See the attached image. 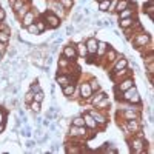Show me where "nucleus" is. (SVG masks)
I'll return each instance as SVG.
<instances>
[{
  "mask_svg": "<svg viewBox=\"0 0 154 154\" xmlns=\"http://www.w3.org/2000/svg\"><path fill=\"white\" fill-rule=\"evenodd\" d=\"M59 2L62 3V6L65 8V9H71L72 6H74V3H75V0H59Z\"/></svg>",
  "mask_w": 154,
  "mask_h": 154,
  "instance_id": "34",
  "label": "nucleus"
},
{
  "mask_svg": "<svg viewBox=\"0 0 154 154\" xmlns=\"http://www.w3.org/2000/svg\"><path fill=\"white\" fill-rule=\"evenodd\" d=\"M80 79V75H75V74H59L56 75V83L62 88L65 86L66 83H71V82H77Z\"/></svg>",
  "mask_w": 154,
  "mask_h": 154,
  "instance_id": "11",
  "label": "nucleus"
},
{
  "mask_svg": "<svg viewBox=\"0 0 154 154\" xmlns=\"http://www.w3.org/2000/svg\"><path fill=\"white\" fill-rule=\"evenodd\" d=\"M119 100H125V102H128V103H131V105H143V100H142V97H140L139 89H137L136 85H133L131 88H128L126 91L120 93Z\"/></svg>",
  "mask_w": 154,
  "mask_h": 154,
  "instance_id": "3",
  "label": "nucleus"
},
{
  "mask_svg": "<svg viewBox=\"0 0 154 154\" xmlns=\"http://www.w3.org/2000/svg\"><path fill=\"white\" fill-rule=\"evenodd\" d=\"M82 14L85 17H89L91 16V8H88V6H83V11H82Z\"/></svg>",
  "mask_w": 154,
  "mask_h": 154,
  "instance_id": "44",
  "label": "nucleus"
},
{
  "mask_svg": "<svg viewBox=\"0 0 154 154\" xmlns=\"http://www.w3.org/2000/svg\"><path fill=\"white\" fill-rule=\"evenodd\" d=\"M88 83H89V86H91L93 93H94V91H97V89H100V88H102V86H100V83H99V80L96 79L94 75H91V77H89V79H88Z\"/></svg>",
  "mask_w": 154,
  "mask_h": 154,
  "instance_id": "29",
  "label": "nucleus"
},
{
  "mask_svg": "<svg viewBox=\"0 0 154 154\" xmlns=\"http://www.w3.org/2000/svg\"><path fill=\"white\" fill-rule=\"evenodd\" d=\"M130 42H131V45H133L136 49H139V48L145 46L146 43L152 42V38H151V34H149V32H146L145 29H142V31L134 32L133 37L130 38Z\"/></svg>",
  "mask_w": 154,
  "mask_h": 154,
  "instance_id": "5",
  "label": "nucleus"
},
{
  "mask_svg": "<svg viewBox=\"0 0 154 154\" xmlns=\"http://www.w3.org/2000/svg\"><path fill=\"white\" fill-rule=\"evenodd\" d=\"M6 53H8V56H9V59H14L16 56H17V49H16V46H8V51H6Z\"/></svg>",
  "mask_w": 154,
  "mask_h": 154,
  "instance_id": "41",
  "label": "nucleus"
},
{
  "mask_svg": "<svg viewBox=\"0 0 154 154\" xmlns=\"http://www.w3.org/2000/svg\"><path fill=\"white\" fill-rule=\"evenodd\" d=\"M31 8H32V3H31V0H28V2L25 3V5H23V6H22V8L19 9V11H16V12H14L16 19H17V20H20V19H22V17H23L25 14H26V12H28V11H29Z\"/></svg>",
  "mask_w": 154,
  "mask_h": 154,
  "instance_id": "17",
  "label": "nucleus"
},
{
  "mask_svg": "<svg viewBox=\"0 0 154 154\" xmlns=\"http://www.w3.org/2000/svg\"><path fill=\"white\" fill-rule=\"evenodd\" d=\"M75 85H77V82H71V83H66L65 86H62V94L66 99H69L74 93V89H75Z\"/></svg>",
  "mask_w": 154,
  "mask_h": 154,
  "instance_id": "19",
  "label": "nucleus"
},
{
  "mask_svg": "<svg viewBox=\"0 0 154 154\" xmlns=\"http://www.w3.org/2000/svg\"><path fill=\"white\" fill-rule=\"evenodd\" d=\"M94 25H96L97 28H103V20H100V19H96Z\"/></svg>",
  "mask_w": 154,
  "mask_h": 154,
  "instance_id": "46",
  "label": "nucleus"
},
{
  "mask_svg": "<svg viewBox=\"0 0 154 154\" xmlns=\"http://www.w3.org/2000/svg\"><path fill=\"white\" fill-rule=\"evenodd\" d=\"M96 109H100V111H109V108H111V102H109V99H108V96H105L103 99H102L99 103L94 106Z\"/></svg>",
  "mask_w": 154,
  "mask_h": 154,
  "instance_id": "20",
  "label": "nucleus"
},
{
  "mask_svg": "<svg viewBox=\"0 0 154 154\" xmlns=\"http://www.w3.org/2000/svg\"><path fill=\"white\" fill-rule=\"evenodd\" d=\"M143 66H145V72L154 74V62H148V63H143Z\"/></svg>",
  "mask_w": 154,
  "mask_h": 154,
  "instance_id": "40",
  "label": "nucleus"
},
{
  "mask_svg": "<svg viewBox=\"0 0 154 154\" xmlns=\"http://www.w3.org/2000/svg\"><path fill=\"white\" fill-rule=\"evenodd\" d=\"M34 100L35 102H42L45 100V93H43V89H40V91H37V93H34Z\"/></svg>",
  "mask_w": 154,
  "mask_h": 154,
  "instance_id": "37",
  "label": "nucleus"
},
{
  "mask_svg": "<svg viewBox=\"0 0 154 154\" xmlns=\"http://www.w3.org/2000/svg\"><path fill=\"white\" fill-rule=\"evenodd\" d=\"M6 51H8V43L0 42V53H2V54L5 56V54H6Z\"/></svg>",
  "mask_w": 154,
  "mask_h": 154,
  "instance_id": "43",
  "label": "nucleus"
},
{
  "mask_svg": "<svg viewBox=\"0 0 154 154\" xmlns=\"http://www.w3.org/2000/svg\"><path fill=\"white\" fill-rule=\"evenodd\" d=\"M85 45H86V51H88V56H96V51H97V42L99 38L96 35H89L85 38Z\"/></svg>",
  "mask_w": 154,
  "mask_h": 154,
  "instance_id": "13",
  "label": "nucleus"
},
{
  "mask_svg": "<svg viewBox=\"0 0 154 154\" xmlns=\"http://www.w3.org/2000/svg\"><path fill=\"white\" fill-rule=\"evenodd\" d=\"M60 56L66 57V59L71 60V62H75L77 59H79V56H77V51H75V46H74V42H68V43L63 45Z\"/></svg>",
  "mask_w": 154,
  "mask_h": 154,
  "instance_id": "9",
  "label": "nucleus"
},
{
  "mask_svg": "<svg viewBox=\"0 0 154 154\" xmlns=\"http://www.w3.org/2000/svg\"><path fill=\"white\" fill-rule=\"evenodd\" d=\"M5 133V123H0V134Z\"/></svg>",
  "mask_w": 154,
  "mask_h": 154,
  "instance_id": "48",
  "label": "nucleus"
},
{
  "mask_svg": "<svg viewBox=\"0 0 154 154\" xmlns=\"http://www.w3.org/2000/svg\"><path fill=\"white\" fill-rule=\"evenodd\" d=\"M137 17V16H136ZM136 17H128V19H119V23H117V26L120 29H125V28H130L133 26V23H134V19Z\"/></svg>",
  "mask_w": 154,
  "mask_h": 154,
  "instance_id": "22",
  "label": "nucleus"
},
{
  "mask_svg": "<svg viewBox=\"0 0 154 154\" xmlns=\"http://www.w3.org/2000/svg\"><path fill=\"white\" fill-rule=\"evenodd\" d=\"M133 85H136V80H134V75L131 77H125V79L119 80L114 83V96H116V100H119L120 97V93L126 91L128 88H131Z\"/></svg>",
  "mask_w": 154,
  "mask_h": 154,
  "instance_id": "6",
  "label": "nucleus"
},
{
  "mask_svg": "<svg viewBox=\"0 0 154 154\" xmlns=\"http://www.w3.org/2000/svg\"><path fill=\"white\" fill-rule=\"evenodd\" d=\"M143 12H145V14L152 20L154 19V5H152V2H149V0H148V2L143 5Z\"/></svg>",
  "mask_w": 154,
  "mask_h": 154,
  "instance_id": "24",
  "label": "nucleus"
},
{
  "mask_svg": "<svg viewBox=\"0 0 154 154\" xmlns=\"http://www.w3.org/2000/svg\"><path fill=\"white\" fill-rule=\"evenodd\" d=\"M106 96V93L103 91V89H97V91H94L93 94H91V97H89L88 100H86V103L85 105H89V106H96L97 103H99V102L102 100V99H103Z\"/></svg>",
  "mask_w": 154,
  "mask_h": 154,
  "instance_id": "14",
  "label": "nucleus"
},
{
  "mask_svg": "<svg viewBox=\"0 0 154 154\" xmlns=\"http://www.w3.org/2000/svg\"><path fill=\"white\" fill-rule=\"evenodd\" d=\"M82 116H83V120H85V126H86V128H89V130H94V131H99L97 123H96V120H94V117H93L91 114H89L88 111H83Z\"/></svg>",
  "mask_w": 154,
  "mask_h": 154,
  "instance_id": "16",
  "label": "nucleus"
},
{
  "mask_svg": "<svg viewBox=\"0 0 154 154\" xmlns=\"http://www.w3.org/2000/svg\"><path fill=\"white\" fill-rule=\"evenodd\" d=\"M109 46H111V45H109L108 42H105V40H99V42H97V51H96V56H94V57H96V60H94L96 63H99L102 59H103V56L106 54V51H108Z\"/></svg>",
  "mask_w": 154,
  "mask_h": 154,
  "instance_id": "12",
  "label": "nucleus"
},
{
  "mask_svg": "<svg viewBox=\"0 0 154 154\" xmlns=\"http://www.w3.org/2000/svg\"><path fill=\"white\" fill-rule=\"evenodd\" d=\"M83 19H85V16L82 14V12L80 11H75L74 12V14H72V23H75V25H79V23H82L83 22Z\"/></svg>",
  "mask_w": 154,
  "mask_h": 154,
  "instance_id": "30",
  "label": "nucleus"
},
{
  "mask_svg": "<svg viewBox=\"0 0 154 154\" xmlns=\"http://www.w3.org/2000/svg\"><path fill=\"white\" fill-rule=\"evenodd\" d=\"M131 75H134V72L130 69V68H123V69H119V71H109L108 72V77L111 79V82L112 83H116V82H119V80H122V79H125V77H131Z\"/></svg>",
  "mask_w": 154,
  "mask_h": 154,
  "instance_id": "10",
  "label": "nucleus"
},
{
  "mask_svg": "<svg viewBox=\"0 0 154 154\" xmlns=\"http://www.w3.org/2000/svg\"><path fill=\"white\" fill-rule=\"evenodd\" d=\"M143 112V105H136L134 108L128 109H117L116 112V120H133V119H140Z\"/></svg>",
  "mask_w": 154,
  "mask_h": 154,
  "instance_id": "2",
  "label": "nucleus"
},
{
  "mask_svg": "<svg viewBox=\"0 0 154 154\" xmlns=\"http://www.w3.org/2000/svg\"><path fill=\"white\" fill-rule=\"evenodd\" d=\"M59 151H60V143H59V140H53V142H51L49 152H59Z\"/></svg>",
  "mask_w": 154,
  "mask_h": 154,
  "instance_id": "36",
  "label": "nucleus"
},
{
  "mask_svg": "<svg viewBox=\"0 0 154 154\" xmlns=\"http://www.w3.org/2000/svg\"><path fill=\"white\" fill-rule=\"evenodd\" d=\"M26 109H29V111L32 112V116H37L38 112L42 111V103H40V102L32 100L31 103H28V105H26Z\"/></svg>",
  "mask_w": 154,
  "mask_h": 154,
  "instance_id": "21",
  "label": "nucleus"
},
{
  "mask_svg": "<svg viewBox=\"0 0 154 154\" xmlns=\"http://www.w3.org/2000/svg\"><path fill=\"white\" fill-rule=\"evenodd\" d=\"M46 8L49 9V11H53L54 14H57L62 20L66 17V14H68V9H65L62 6V3L59 2V0H48L46 2Z\"/></svg>",
  "mask_w": 154,
  "mask_h": 154,
  "instance_id": "8",
  "label": "nucleus"
},
{
  "mask_svg": "<svg viewBox=\"0 0 154 154\" xmlns=\"http://www.w3.org/2000/svg\"><path fill=\"white\" fill-rule=\"evenodd\" d=\"M0 42H3V43H9V42H11V32L0 31Z\"/></svg>",
  "mask_w": 154,
  "mask_h": 154,
  "instance_id": "32",
  "label": "nucleus"
},
{
  "mask_svg": "<svg viewBox=\"0 0 154 154\" xmlns=\"http://www.w3.org/2000/svg\"><path fill=\"white\" fill-rule=\"evenodd\" d=\"M43 134H45V133H43V130H42V126H35V130H34V139L38 140Z\"/></svg>",
  "mask_w": 154,
  "mask_h": 154,
  "instance_id": "39",
  "label": "nucleus"
},
{
  "mask_svg": "<svg viewBox=\"0 0 154 154\" xmlns=\"http://www.w3.org/2000/svg\"><path fill=\"white\" fill-rule=\"evenodd\" d=\"M69 125H74V126H85V120H83V116L82 114H77L69 120Z\"/></svg>",
  "mask_w": 154,
  "mask_h": 154,
  "instance_id": "27",
  "label": "nucleus"
},
{
  "mask_svg": "<svg viewBox=\"0 0 154 154\" xmlns=\"http://www.w3.org/2000/svg\"><path fill=\"white\" fill-rule=\"evenodd\" d=\"M77 2H79L82 6H86V3H88V0H77Z\"/></svg>",
  "mask_w": 154,
  "mask_h": 154,
  "instance_id": "47",
  "label": "nucleus"
},
{
  "mask_svg": "<svg viewBox=\"0 0 154 154\" xmlns=\"http://www.w3.org/2000/svg\"><path fill=\"white\" fill-rule=\"evenodd\" d=\"M142 56H145V54H149V53H154V46H152V42H149V43H146L145 46H142V48H139L137 49Z\"/></svg>",
  "mask_w": 154,
  "mask_h": 154,
  "instance_id": "28",
  "label": "nucleus"
},
{
  "mask_svg": "<svg viewBox=\"0 0 154 154\" xmlns=\"http://www.w3.org/2000/svg\"><path fill=\"white\" fill-rule=\"evenodd\" d=\"M29 89H31L32 93H37V91H40V89H42V86H40V83H38V79L32 80V83L29 85Z\"/></svg>",
  "mask_w": 154,
  "mask_h": 154,
  "instance_id": "35",
  "label": "nucleus"
},
{
  "mask_svg": "<svg viewBox=\"0 0 154 154\" xmlns=\"http://www.w3.org/2000/svg\"><path fill=\"white\" fill-rule=\"evenodd\" d=\"M42 19L45 20L48 29H57V28H60V25H62V19L57 14H54L53 11H49V9L42 14Z\"/></svg>",
  "mask_w": 154,
  "mask_h": 154,
  "instance_id": "7",
  "label": "nucleus"
},
{
  "mask_svg": "<svg viewBox=\"0 0 154 154\" xmlns=\"http://www.w3.org/2000/svg\"><path fill=\"white\" fill-rule=\"evenodd\" d=\"M126 143H128L130 151L133 154H146L148 142H146V136H145V133L142 130L137 131L136 134H133L131 137H128L126 139Z\"/></svg>",
  "mask_w": 154,
  "mask_h": 154,
  "instance_id": "1",
  "label": "nucleus"
},
{
  "mask_svg": "<svg viewBox=\"0 0 154 154\" xmlns=\"http://www.w3.org/2000/svg\"><path fill=\"white\" fill-rule=\"evenodd\" d=\"M85 111H88V112L94 117L99 131H105V130H106V126H108V112H106V111L96 109L94 106H89V108L85 109Z\"/></svg>",
  "mask_w": 154,
  "mask_h": 154,
  "instance_id": "4",
  "label": "nucleus"
},
{
  "mask_svg": "<svg viewBox=\"0 0 154 154\" xmlns=\"http://www.w3.org/2000/svg\"><path fill=\"white\" fill-rule=\"evenodd\" d=\"M111 0H97V9L100 12H108Z\"/></svg>",
  "mask_w": 154,
  "mask_h": 154,
  "instance_id": "25",
  "label": "nucleus"
},
{
  "mask_svg": "<svg viewBox=\"0 0 154 154\" xmlns=\"http://www.w3.org/2000/svg\"><path fill=\"white\" fill-rule=\"evenodd\" d=\"M35 17H37V12H35V9H34V8H31V9L26 12V14H25V16L20 19V25H22V28L25 29V28L28 26V25L34 23Z\"/></svg>",
  "mask_w": 154,
  "mask_h": 154,
  "instance_id": "15",
  "label": "nucleus"
},
{
  "mask_svg": "<svg viewBox=\"0 0 154 154\" xmlns=\"http://www.w3.org/2000/svg\"><path fill=\"white\" fill-rule=\"evenodd\" d=\"M131 3H133L131 0H117V2H116V12H120L122 9L128 8Z\"/></svg>",
  "mask_w": 154,
  "mask_h": 154,
  "instance_id": "26",
  "label": "nucleus"
},
{
  "mask_svg": "<svg viewBox=\"0 0 154 154\" xmlns=\"http://www.w3.org/2000/svg\"><path fill=\"white\" fill-rule=\"evenodd\" d=\"M34 23H35V26H37V29H38V32H40V34H42V32H45V31L48 29V28H46L45 20L42 19V16H40V17L37 16V17H35V20H34Z\"/></svg>",
  "mask_w": 154,
  "mask_h": 154,
  "instance_id": "23",
  "label": "nucleus"
},
{
  "mask_svg": "<svg viewBox=\"0 0 154 154\" xmlns=\"http://www.w3.org/2000/svg\"><path fill=\"white\" fill-rule=\"evenodd\" d=\"M74 46H75V51H77V56L79 57H86L88 56V51H86V45H85V42L83 40H79L77 43H74Z\"/></svg>",
  "mask_w": 154,
  "mask_h": 154,
  "instance_id": "18",
  "label": "nucleus"
},
{
  "mask_svg": "<svg viewBox=\"0 0 154 154\" xmlns=\"http://www.w3.org/2000/svg\"><path fill=\"white\" fill-rule=\"evenodd\" d=\"M6 122V109H3V106H0V123Z\"/></svg>",
  "mask_w": 154,
  "mask_h": 154,
  "instance_id": "42",
  "label": "nucleus"
},
{
  "mask_svg": "<svg viewBox=\"0 0 154 154\" xmlns=\"http://www.w3.org/2000/svg\"><path fill=\"white\" fill-rule=\"evenodd\" d=\"M23 100H25V105L31 103V102L34 100V93L31 91V89H28V91H26V94L23 96Z\"/></svg>",
  "mask_w": 154,
  "mask_h": 154,
  "instance_id": "33",
  "label": "nucleus"
},
{
  "mask_svg": "<svg viewBox=\"0 0 154 154\" xmlns=\"http://www.w3.org/2000/svg\"><path fill=\"white\" fill-rule=\"evenodd\" d=\"M25 31H26L28 34H31V35H40V32H38V29H37V26H35V23L28 25V26L25 28Z\"/></svg>",
  "mask_w": 154,
  "mask_h": 154,
  "instance_id": "31",
  "label": "nucleus"
},
{
  "mask_svg": "<svg viewBox=\"0 0 154 154\" xmlns=\"http://www.w3.org/2000/svg\"><path fill=\"white\" fill-rule=\"evenodd\" d=\"M5 20H6V11L0 8V22H5Z\"/></svg>",
  "mask_w": 154,
  "mask_h": 154,
  "instance_id": "45",
  "label": "nucleus"
},
{
  "mask_svg": "<svg viewBox=\"0 0 154 154\" xmlns=\"http://www.w3.org/2000/svg\"><path fill=\"white\" fill-rule=\"evenodd\" d=\"M75 32V28H74V25H66V28H65V34L63 35H66V37H71L72 34Z\"/></svg>",
  "mask_w": 154,
  "mask_h": 154,
  "instance_id": "38",
  "label": "nucleus"
},
{
  "mask_svg": "<svg viewBox=\"0 0 154 154\" xmlns=\"http://www.w3.org/2000/svg\"><path fill=\"white\" fill-rule=\"evenodd\" d=\"M2 62H3V54L0 53V63H2Z\"/></svg>",
  "mask_w": 154,
  "mask_h": 154,
  "instance_id": "49",
  "label": "nucleus"
}]
</instances>
